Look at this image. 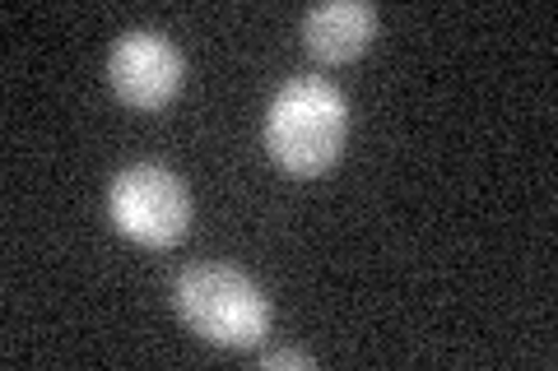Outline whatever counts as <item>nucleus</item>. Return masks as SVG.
Wrapping results in <instances>:
<instances>
[{"instance_id":"obj_1","label":"nucleus","mask_w":558,"mask_h":371,"mask_svg":"<svg viewBox=\"0 0 558 371\" xmlns=\"http://www.w3.org/2000/svg\"><path fill=\"white\" fill-rule=\"evenodd\" d=\"M349 139V98L330 79L303 75L275 94L266 112V149L293 176H317L336 168Z\"/></svg>"},{"instance_id":"obj_2","label":"nucleus","mask_w":558,"mask_h":371,"mask_svg":"<svg viewBox=\"0 0 558 371\" xmlns=\"http://www.w3.org/2000/svg\"><path fill=\"white\" fill-rule=\"evenodd\" d=\"M182 321L219 348H256L270 334V297L233 264H191L172 284Z\"/></svg>"},{"instance_id":"obj_3","label":"nucleus","mask_w":558,"mask_h":371,"mask_svg":"<svg viewBox=\"0 0 558 371\" xmlns=\"http://www.w3.org/2000/svg\"><path fill=\"white\" fill-rule=\"evenodd\" d=\"M112 223L140 246H172L186 237L191 223V196L178 172L159 163H135L112 176L108 190Z\"/></svg>"},{"instance_id":"obj_4","label":"nucleus","mask_w":558,"mask_h":371,"mask_svg":"<svg viewBox=\"0 0 558 371\" xmlns=\"http://www.w3.org/2000/svg\"><path fill=\"white\" fill-rule=\"evenodd\" d=\"M108 75L121 102H131L140 112L168 108L182 88V51L172 47L163 33L154 28H131L112 42L108 57Z\"/></svg>"},{"instance_id":"obj_5","label":"nucleus","mask_w":558,"mask_h":371,"mask_svg":"<svg viewBox=\"0 0 558 371\" xmlns=\"http://www.w3.org/2000/svg\"><path fill=\"white\" fill-rule=\"evenodd\" d=\"M377 33V10L368 0H330V5L307 10L303 42L322 61H354Z\"/></svg>"},{"instance_id":"obj_6","label":"nucleus","mask_w":558,"mask_h":371,"mask_svg":"<svg viewBox=\"0 0 558 371\" xmlns=\"http://www.w3.org/2000/svg\"><path fill=\"white\" fill-rule=\"evenodd\" d=\"M260 367H317L307 353H289V348H270L260 353Z\"/></svg>"}]
</instances>
